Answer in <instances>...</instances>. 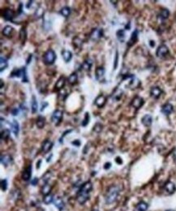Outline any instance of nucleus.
<instances>
[{
	"mask_svg": "<svg viewBox=\"0 0 176 211\" xmlns=\"http://www.w3.org/2000/svg\"><path fill=\"white\" fill-rule=\"evenodd\" d=\"M119 195V188L118 187L113 185V186L110 187L109 189L107 190V192L105 196V201L106 203L108 205L113 204L114 201L117 200L118 196Z\"/></svg>",
	"mask_w": 176,
	"mask_h": 211,
	"instance_id": "f257e3e1",
	"label": "nucleus"
},
{
	"mask_svg": "<svg viewBox=\"0 0 176 211\" xmlns=\"http://www.w3.org/2000/svg\"><path fill=\"white\" fill-rule=\"evenodd\" d=\"M56 54L53 50H48L43 55V62L46 65H52L55 62Z\"/></svg>",
	"mask_w": 176,
	"mask_h": 211,
	"instance_id": "f03ea898",
	"label": "nucleus"
},
{
	"mask_svg": "<svg viewBox=\"0 0 176 211\" xmlns=\"http://www.w3.org/2000/svg\"><path fill=\"white\" fill-rule=\"evenodd\" d=\"M64 116V112L61 110H55L51 116V121L54 123L55 126H58L62 122Z\"/></svg>",
	"mask_w": 176,
	"mask_h": 211,
	"instance_id": "7ed1b4c3",
	"label": "nucleus"
},
{
	"mask_svg": "<svg viewBox=\"0 0 176 211\" xmlns=\"http://www.w3.org/2000/svg\"><path fill=\"white\" fill-rule=\"evenodd\" d=\"M93 189V184L90 181H87L84 183L80 186V188L79 189L77 194H84V195H89V192Z\"/></svg>",
	"mask_w": 176,
	"mask_h": 211,
	"instance_id": "20e7f679",
	"label": "nucleus"
},
{
	"mask_svg": "<svg viewBox=\"0 0 176 211\" xmlns=\"http://www.w3.org/2000/svg\"><path fill=\"white\" fill-rule=\"evenodd\" d=\"M168 54H169V49H168V47L166 46V45H161L157 49L156 55L158 58H164Z\"/></svg>",
	"mask_w": 176,
	"mask_h": 211,
	"instance_id": "39448f33",
	"label": "nucleus"
},
{
	"mask_svg": "<svg viewBox=\"0 0 176 211\" xmlns=\"http://www.w3.org/2000/svg\"><path fill=\"white\" fill-rule=\"evenodd\" d=\"M103 37V30L102 29H93L90 33V38L93 41H98Z\"/></svg>",
	"mask_w": 176,
	"mask_h": 211,
	"instance_id": "423d86ee",
	"label": "nucleus"
},
{
	"mask_svg": "<svg viewBox=\"0 0 176 211\" xmlns=\"http://www.w3.org/2000/svg\"><path fill=\"white\" fill-rule=\"evenodd\" d=\"M144 103H145L144 99L141 97H140V96H137V97H135V98L132 99L131 105H132L134 108L140 109L144 105Z\"/></svg>",
	"mask_w": 176,
	"mask_h": 211,
	"instance_id": "0eeeda50",
	"label": "nucleus"
},
{
	"mask_svg": "<svg viewBox=\"0 0 176 211\" xmlns=\"http://www.w3.org/2000/svg\"><path fill=\"white\" fill-rule=\"evenodd\" d=\"M94 103H95V105L98 107V108H102L103 107L106 105V98L103 94H100L95 98Z\"/></svg>",
	"mask_w": 176,
	"mask_h": 211,
	"instance_id": "6e6552de",
	"label": "nucleus"
},
{
	"mask_svg": "<svg viewBox=\"0 0 176 211\" xmlns=\"http://www.w3.org/2000/svg\"><path fill=\"white\" fill-rule=\"evenodd\" d=\"M3 19L7 21H13V19L15 18V11H12L11 9H5L3 14Z\"/></svg>",
	"mask_w": 176,
	"mask_h": 211,
	"instance_id": "1a4fd4ad",
	"label": "nucleus"
},
{
	"mask_svg": "<svg viewBox=\"0 0 176 211\" xmlns=\"http://www.w3.org/2000/svg\"><path fill=\"white\" fill-rule=\"evenodd\" d=\"M32 176V166L31 164L25 168L22 173V180L25 181H29Z\"/></svg>",
	"mask_w": 176,
	"mask_h": 211,
	"instance_id": "9d476101",
	"label": "nucleus"
},
{
	"mask_svg": "<svg viewBox=\"0 0 176 211\" xmlns=\"http://www.w3.org/2000/svg\"><path fill=\"white\" fill-rule=\"evenodd\" d=\"M66 84V79L64 76H61L60 78L57 80V82L54 85V91H61L62 89H64V86Z\"/></svg>",
	"mask_w": 176,
	"mask_h": 211,
	"instance_id": "9b49d317",
	"label": "nucleus"
},
{
	"mask_svg": "<svg viewBox=\"0 0 176 211\" xmlns=\"http://www.w3.org/2000/svg\"><path fill=\"white\" fill-rule=\"evenodd\" d=\"M53 145H54V144H53L52 141H50V140H46L44 142L42 143L41 151H42L43 153H47L52 149Z\"/></svg>",
	"mask_w": 176,
	"mask_h": 211,
	"instance_id": "f8f14e48",
	"label": "nucleus"
},
{
	"mask_svg": "<svg viewBox=\"0 0 176 211\" xmlns=\"http://www.w3.org/2000/svg\"><path fill=\"white\" fill-rule=\"evenodd\" d=\"M1 163L4 166V167H8V165H10L12 162L13 159L12 157L9 155V154H4V155H1Z\"/></svg>",
	"mask_w": 176,
	"mask_h": 211,
	"instance_id": "ddd939ff",
	"label": "nucleus"
},
{
	"mask_svg": "<svg viewBox=\"0 0 176 211\" xmlns=\"http://www.w3.org/2000/svg\"><path fill=\"white\" fill-rule=\"evenodd\" d=\"M173 111H174V107L171 105V103H166L161 107V112L166 115H171L173 112Z\"/></svg>",
	"mask_w": 176,
	"mask_h": 211,
	"instance_id": "4468645a",
	"label": "nucleus"
},
{
	"mask_svg": "<svg viewBox=\"0 0 176 211\" xmlns=\"http://www.w3.org/2000/svg\"><path fill=\"white\" fill-rule=\"evenodd\" d=\"M54 205L59 211L63 210L64 209V207H65V203H64V200L61 197H59V196L54 198Z\"/></svg>",
	"mask_w": 176,
	"mask_h": 211,
	"instance_id": "2eb2a0df",
	"label": "nucleus"
},
{
	"mask_svg": "<svg viewBox=\"0 0 176 211\" xmlns=\"http://www.w3.org/2000/svg\"><path fill=\"white\" fill-rule=\"evenodd\" d=\"M161 89L157 86H154V87H152L151 90H150V94L153 98L157 99V98H160V96L161 95Z\"/></svg>",
	"mask_w": 176,
	"mask_h": 211,
	"instance_id": "dca6fc26",
	"label": "nucleus"
},
{
	"mask_svg": "<svg viewBox=\"0 0 176 211\" xmlns=\"http://www.w3.org/2000/svg\"><path fill=\"white\" fill-rule=\"evenodd\" d=\"M141 122L144 126L145 127H150L153 123V118L150 115H145L141 119Z\"/></svg>",
	"mask_w": 176,
	"mask_h": 211,
	"instance_id": "f3484780",
	"label": "nucleus"
},
{
	"mask_svg": "<svg viewBox=\"0 0 176 211\" xmlns=\"http://www.w3.org/2000/svg\"><path fill=\"white\" fill-rule=\"evenodd\" d=\"M105 76V69L103 67H98L95 72V77L98 80H102Z\"/></svg>",
	"mask_w": 176,
	"mask_h": 211,
	"instance_id": "a211bd4d",
	"label": "nucleus"
},
{
	"mask_svg": "<svg viewBox=\"0 0 176 211\" xmlns=\"http://www.w3.org/2000/svg\"><path fill=\"white\" fill-rule=\"evenodd\" d=\"M62 57L64 60L66 62V63H68L71 61V59H72V53L69 50H64L62 51Z\"/></svg>",
	"mask_w": 176,
	"mask_h": 211,
	"instance_id": "6ab92c4d",
	"label": "nucleus"
},
{
	"mask_svg": "<svg viewBox=\"0 0 176 211\" xmlns=\"http://www.w3.org/2000/svg\"><path fill=\"white\" fill-rule=\"evenodd\" d=\"M13 31H14V29L11 25H7L3 29V34L7 38H10L11 37Z\"/></svg>",
	"mask_w": 176,
	"mask_h": 211,
	"instance_id": "aec40b11",
	"label": "nucleus"
},
{
	"mask_svg": "<svg viewBox=\"0 0 176 211\" xmlns=\"http://www.w3.org/2000/svg\"><path fill=\"white\" fill-rule=\"evenodd\" d=\"M23 72H24V68L20 69L15 68L11 72L10 77H17V78L22 77L23 76Z\"/></svg>",
	"mask_w": 176,
	"mask_h": 211,
	"instance_id": "412c9836",
	"label": "nucleus"
},
{
	"mask_svg": "<svg viewBox=\"0 0 176 211\" xmlns=\"http://www.w3.org/2000/svg\"><path fill=\"white\" fill-rule=\"evenodd\" d=\"M164 188H165V190H166L167 192H169V193H173L175 191L176 189L175 184L171 181H168L166 183V184H165V186H164Z\"/></svg>",
	"mask_w": 176,
	"mask_h": 211,
	"instance_id": "4be33fe9",
	"label": "nucleus"
},
{
	"mask_svg": "<svg viewBox=\"0 0 176 211\" xmlns=\"http://www.w3.org/2000/svg\"><path fill=\"white\" fill-rule=\"evenodd\" d=\"M93 66V60L90 59H86L81 65V68L84 71H90Z\"/></svg>",
	"mask_w": 176,
	"mask_h": 211,
	"instance_id": "5701e85b",
	"label": "nucleus"
},
{
	"mask_svg": "<svg viewBox=\"0 0 176 211\" xmlns=\"http://www.w3.org/2000/svg\"><path fill=\"white\" fill-rule=\"evenodd\" d=\"M137 38H138V31H137V30H135V31L132 33L131 38H130V40H129L128 42H127V46H133V45L137 42Z\"/></svg>",
	"mask_w": 176,
	"mask_h": 211,
	"instance_id": "b1692460",
	"label": "nucleus"
},
{
	"mask_svg": "<svg viewBox=\"0 0 176 211\" xmlns=\"http://www.w3.org/2000/svg\"><path fill=\"white\" fill-rule=\"evenodd\" d=\"M89 199V195H84V194H77L76 201L79 204L84 205L86 201Z\"/></svg>",
	"mask_w": 176,
	"mask_h": 211,
	"instance_id": "393cba45",
	"label": "nucleus"
},
{
	"mask_svg": "<svg viewBox=\"0 0 176 211\" xmlns=\"http://www.w3.org/2000/svg\"><path fill=\"white\" fill-rule=\"evenodd\" d=\"M11 129H12V133H14L15 137H18L19 134V131H20V127H19V123L15 120L13 119V122L11 123Z\"/></svg>",
	"mask_w": 176,
	"mask_h": 211,
	"instance_id": "a878e982",
	"label": "nucleus"
},
{
	"mask_svg": "<svg viewBox=\"0 0 176 211\" xmlns=\"http://www.w3.org/2000/svg\"><path fill=\"white\" fill-rule=\"evenodd\" d=\"M20 40L22 42V44H25L26 40H27V30L25 27L21 28L20 31Z\"/></svg>",
	"mask_w": 176,
	"mask_h": 211,
	"instance_id": "bb28decb",
	"label": "nucleus"
},
{
	"mask_svg": "<svg viewBox=\"0 0 176 211\" xmlns=\"http://www.w3.org/2000/svg\"><path fill=\"white\" fill-rule=\"evenodd\" d=\"M77 80H78V76H77V74L76 73V72H73V73L71 74V75L69 76L68 78V82L71 85L76 84V83L77 82Z\"/></svg>",
	"mask_w": 176,
	"mask_h": 211,
	"instance_id": "cd10ccee",
	"label": "nucleus"
},
{
	"mask_svg": "<svg viewBox=\"0 0 176 211\" xmlns=\"http://www.w3.org/2000/svg\"><path fill=\"white\" fill-rule=\"evenodd\" d=\"M45 123H46V119L43 117L42 115H39L37 120H36V124H37V127L38 128H43L45 126Z\"/></svg>",
	"mask_w": 176,
	"mask_h": 211,
	"instance_id": "c85d7f7f",
	"label": "nucleus"
},
{
	"mask_svg": "<svg viewBox=\"0 0 176 211\" xmlns=\"http://www.w3.org/2000/svg\"><path fill=\"white\" fill-rule=\"evenodd\" d=\"M37 98L34 95L32 96V103H31V110H32V113L35 114L37 111Z\"/></svg>",
	"mask_w": 176,
	"mask_h": 211,
	"instance_id": "c756f323",
	"label": "nucleus"
},
{
	"mask_svg": "<svg viewBox=\"0 0 176 211\" xmlns=\"http://www.w3.org/2000/svg\"><path fill=\"white\" fill-rule=\"evenodd\" d=\"M10 130L9 129H4V130H2L1 131V134H0V137H1V140L2 141H7L8 140L10 137Z\"/></svg>",
	"mask_w": 176,
	"mask_h": 211,
	"instance_id": "7c9ffc66",
	"label": "nucleus"
},
{
	"mask_svg": "<svg viewBox=\"0 0 176 211\" xmlns=\"http://www.w3.org/2000/svg\"><path fill=\"white\" fill-rule=\"evenodd\" d=\"M149 208V205L145 201H140L137 206V210L138 211H146Z\"/></svg>",
	"mask_w": 176,
	"mask_h": 211,
	"instance_id": "2f4dec72",
	"label": "nucleus"
},
{
	"mask_svg": "<svg viewBox=\"0 0 176 211\" xmlns=\"http://www.w3.org/2000/svg\"><path fill=\"white\" fill-rule=\"evenodd\" d=\"M7 67H8V62H7V59L3 58V57H1V59H0V71L3 72Z\"/></svg>",
	"mask_w": 176,
	"mask_h": 211,
	"instance_id": "473e14b6",
	"label": "nucleus"
},
{
	"mask_svg": "<svg viewBox=\"0 0 176 211\" xmlns=\"http://www.w3.org/2000/svg\"><path fill=\"white\" fill-rule=\"evenodd\" d=\"M71 13V8L69 7H64L61 10H60V14L64 16L65 18L68 17L69 15Z\"/></svg>",
	"mask_w": 176,
	"mask_h": 211,
	"instance_id": "72a5a7b5",
	"label": "nucleus"
},
{
	"mask_svg": "<svg viewBox=\"0 0 176 211\" xmlns=\"http://www.w3.org/2000/svg\"><path fill=\"white\" fill-rule=\"evenodd\" d=\"M50 191H51V186L48 184H45V185H43L41 189V193L44 196H46L48 194H50Z\"/></svg>",
	"mask_w": 176,
	"mask_h": 211,
	"instance_id": "f704fd0d",
	"label": "nucleus"
},
{
	"mask_svg": "<svg viewBox=\"0 0 176 211\" xmlns=\"http://www.w3.org/2000/svg\"><path fill=\"white\" fill-rule=\"evenodd\" d=\"M116 37H117L118 41H120L121 42H124V40H125V31L123 29L118 30L117 33H116Z\"/></svg>",
	"mask_w": 176,
	"mask_h": 211,
	"instance_id": "c9c22d12",
	"label": "nucleus"
},
{
	"mask_svg": "<svg viewBox=\"0 0 176 211\" xmlns=\"http://www.w3.org/2000/svg\"><path fill=\"white\" fill-rule=\"evenodd\" d=\"M54 196L52 194H48L46 196H44V198H43V202H44L46 205H49L50 203L54 202Z\"/></svg>",
	"mask_w": 176,
	"mask_h": 211,
	"instance_id": "e433bc0d",
	"label": "nucleus"
},
{
	"mask_svg": "<svg viewBox=\"0 0 176 211\" xmlns=\"http://www.w3.org/2000/svg\"><path fill=\"white\" fill-rule=\"evenodd\" d=\"M122 91L119 90V89H117V90L114 93V94H113L112 98L113 100H114V101H119V100L121 99V98H122Z\"/></svg>",
	"mask_w": 176,
	"mask_h": 211,
	"instance_id": "4c0bfd02",
	"label": "nucleus"
},
{
	"mask_svg": "<svg viewBox=\"0 0 176 211\" xmlns=\"http://www.w3.org/2000/svg\"><path fill=\"white\" fill-rule=\"evenodd\" d=\"M169 15H170V11L167 10V9H163L160 12L159 17L161 18V20H166V19H167L169 17Z\"/></svg>",
	"mask_w": 176,
	"mask_h": 211,
	"instance_id": "58836bf2",
	"label": "nucleus"
},
{
	"mask_svg": "<svg viewBox=\"0 0 176 211\" xmlns=\"http://www.w3.org/2000/svg\"><path fill=\"white\" fill-rule=\"evenodd\" d=\"M89 119H90L89 113H88V112H85L84 120H82V122H81V125H82L83 127H86V126L88 125V123H89Z\"/></svg>",
	"mask_w": 176,
	"mask_h": 211,
	"instance_id": "ea45409f",
	"label": "nucleus"
},
{
	"mask_svg": "<svg viewBox=\"0 0 176 211\" xmlns=\"http://www.w3.org/2000/svg\"><path fill=\"white\" fill-rule=\"evenodd\" d=\"M51 177V172L47 171L44 175L42 176V181L44 182L45 184H48V181L50 180V178Z\"/></svg>",
	"mask_w": 176,
	"mask_h": 211,
	"instance_id": "a19ab883",
	"label": "nucleus"
},
{
	"mask_svg": "<svg viewBox=\"0 0 176 211\" xmlns=\"http://www.w3.org/2000/svg\"><path fill=\"white\" fill-rule=\"evenodd\" d=\"M7 188V180L6 179L1 180V189L2 191H6Z\"/></svg>",
	"mask_w": 176,
	"mask_h": 211,
	"instance_id": "79ce46f5",
	"label": "nucleus"
},
{
	"mask_svg": "<svg viewBox=\"0 0 176 211\" xmlns=\"http://www.w3.org/2000/svg\"><path fill=\"white\" fill-rule=\"evenodd\" d=\"M102 129V125L100 123H97L94 125V128H93V131H95L96 133H99Z\"/></svg>",
	"mask_w": 176,
	"mask_h": 211,
	"instance_id": "37998d69",
	"label": "nucleus"
},
{
	"mask_svg": "<svg viewBox=\"0 0 176 211\" xmlns=\"http://www.w3.org/2000/svg\"><path fill=\"white\" fill-rule=\"evenodd\" d=\"M59 98L60 99V100H62V101H64L66 98H67V97L68 96V93H65V92H64L63 91V93H62V92L61 91H59Z\"/></svg>",
	"mask_w": 176,
	"mask_h": 211,
	"instance_id": "c03bdc74",
	"label": "nucleus"
},
{
	"mask_svg": "<svg viewBox=\"0 0 176 211\" xmlns=\"http://www.w3.org/2000/svg\"><path fill=\"white\" fill-rule=\"evenodd\" d=\"M22 82L27 83L29 82V79L27 76V72H26V68H24V72H23V76H22Z\"/></svg>",
	"mask_w": 176,
	"mask_h": 211,
	"instance_id": "a18cd8bd",
	"label": "nucleus"
},
{
	"mask_svg": "<svg viewBox=\"0 0 176 211\" xmlns=\"http://www.w3.org/2000/svg\"><path fill=\"white\" fill-rule=\"evenodd\" d=\"M118 53L116 51V55H115V60H114V69H116L118 66Z\"/></svg>",
	"mask_w": 176,
	"mask_h": 211,
	"instance_id": "49530a36",
	"label": "nucleus"
},
{
	"mask_svg": "<svg viewBox=\"0 0 176 211\" xmlns=\"http://www.w3.org/2000/svg\"><path fill=\"white\" fill-rule=\"evenodd\" d=\"M37 182H38V179H37V178H34V179H33V180L30 181V184H31L32 185L35 186V185L37 184Z\"/></svg>",
	"mask_w": 176,
	"mask_h": 211,
	"instance_id": "de8ad7c7",
	"label": "nucleus"
},
{
	"mask_svg": "<svg viewBox=\"0 0 176 211\" xmlns=\"http://www.w3.org/2000/svg\"><path fill=\"white\" fill-rule=\"evenodd\" d=\"M72 131V130H68V131H66V132H65V133H64V134H63V136L61 137V138H60V140H59V141H60V143H62V140L64 139V137H65L66 135H68V133H71Z\"/></svg>",
	"mask_w": 176,
	"mask_h": 211,
	"instance_id": "09e8293b",
	"label": "nucleus"
},
{
	"mask_svg": "<svg viewBox=\"0 0 176 211\" xmlns=\"http://www.w3.org/2000/svg\"><path fill=\"white\" fill-rule=\"evenodd\" d=\"M18 113H19V109L14 108L13 110H12V111H11V115H14V116L17 115Z\"/></svg>",
	"mask_w": 176,
	"mask_h": 211,
	"instance_id": "8fccbe9b",
	"label": "nucleus"
},
{
	"mask_svg": "<svg viewBox=\"0 0 176 211\" xmlns=\"http://www.w3.org/2000/svg\"><path fill=\"white\" fill-rule=\"evenodd\" d=\"M72 144L73 145H75V146H77V147H79V146L80 145V141L79 140H76V141H72Z\"/></svg>",
	"mask_w": 176,
	"mask_h": 211,
	"instance_id": "3c124183",
	"label": "nucleus"
},
{
	"mask_svg": "<svg viewBox=\"0 0 176 211\" xmlns=\"http://www.w3.org/2000/svg\"><path fill=\"white\" fill-rule=\"evenodd\" d=\"M48 106V103L46 102H43L41 103V111H43L45 110V108Z\"/></svg>",
	"mask_w": 176,
	"mask_h": 211,
	"instance_id": "603ef678",
	"label": "nucleus"
},
{
	"mask_svg": "<svg viewBox=\"0 0 176 211\" xmlns=\"http://www.w3.org/2000/svg\"><path fill=\"white\" fill-rule=\"evenodd\" d=\"M111 167V163L110 162H106V163H105V165H104V169L105 170H108V169H110Z\"/></svg>",
	"mask_w": 176,
	"mask_h": 211,
	"instance_id": "864d4df0",
	"label": "nucleus"
},
{
	"mask_svg": "<svg viewBox=\"0 0 176 211\" xmlns=\"http://www.w3.org/2000/svg\"><path fill=\"white\" fill-rule=\"evenodd\" d=\"M33 3V1H29V2L28 3V4L26 5V7H27V8L29 9V8L30 7L32 6V3Z\"/></svg>",
	"mask_w": 176,
	"mask_h": 211,
	"instance_id": "5fc2aeb1",
	"label": "nucleus"
},
{
	"mask_svg": "<svg viewBox=\"0 0 176 211\" xmlns=\"http://www.w3.org/2000/svg\"><path fill=\"white\" fill-rule=\"evenodd\" d=\"M115 161H116V162H118V164H121V163H122V160H121V158H120V157H117V158H116V159H115Z\"/></svg>",
	"mask_w": 176,
	"mask_h": 211,
	"instance_id": "6e6d98bb",
	"label": "nucleus"
},
{
	"mask_svg": "<svg viewBox=\"0 0 176 211\" xmlns=\"http://www.w3.org/2000/svg\"><path fill=\"white\" fill-rule=\"evenodd\" d=\"M4 84H3V80H1V93L3 92V88L4 87Z\"/></svg>",
	"mask_w": 176,
	"mask_h": 211,
	"instance_id": "4d7b16f0",
	"label": "nucleus"
},
{
	"mask_svg": "<svg viewBox=\"0 0 176 211\" xmlns=\"http://www.w3.org/2000/svg\"><path fill=\"white\" fill-rule=\"evenodd\" d=\"M149 45L151 46V47H153V46H155V42H154V41H150V42H149Z\"/></svg>",
	"mask_w": 176,
	"mask_h": 211,
	"instance_id": "13d9d810",
	"label": "nucleus"
},
{
	"mask_svg": "<svg viewBox=\"0 0 176 211\" xmlns=\"http://www.w3.org/2000/svg\"><path fill=\"white\" fill-rule=\"evenodd\" d=\"M31 58H32V54H29V59H27V64H29V62L31 61Z\"/></svg>",
	"mask_w": 176,
	"mask_h": 211,
	"instance_id": "bf43d9fd",
	"label": "nucleus"
},
{
	"mask_svg": "<svg viewBox=\"0 0 176 211\" xmlns=\"http://www.w3.org/2000/svg\"><path fill=\"white\" fill-rule=\"evenodd\" d=\"M41 160H39V161H38V162L37 163V169H39V168H40V165H41Z\"/></svg>",
	"mask_w": 176,
	"mask_h": 211,
	"instance_id": "052dcab7",
	"label": "nucleus"
},
{
	"mask_svg": "<svg viewBox=\"0 0 176 211\" xmlns=\"http://www.w3.org/2000/svg\"><path fill=\"white\" fill-rule=\"evenodd\" d=\"M166 211H175V210H166Z\"/></svg>",
	"mask_w": 176,
	"mask_h": 211,
	"instance_id": "680f3d73",
	"label": "nucleus"
},
{
	"mask_svg": "<svg viewBox=\"0 0 176 211\" xmlns=\"http://www.w3.org/2000/svg\"><path fill=\"white\" fill-rule=\"evenodd\" d=\"M93 211H99V210H93Z\"/></svg>",
	"mask_w": 176,
	"mask_h": 211,
	"instance_id": "e2e57ef3",
	"label": "nucleus"
}]
</instances>
